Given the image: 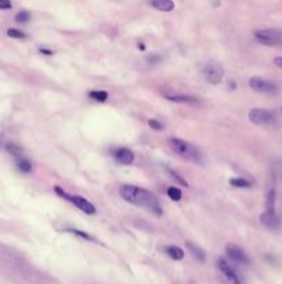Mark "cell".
I'll list each match as a JSON object with an SVG mask.
<instances>
[{
	"label": "cell",
	"mask_w": 282,
	"mask_h": 284,
	"mask_svg": "<svg viewBox=\"0 0 282 284\" xmlns=\"http://www.w3.org/2000/svg\"><path fill=\"white\" fill-rule=\"evenodd\" d=\"M55 193H57V194H60V195H61L63 198H65V200H68V201L71 200V195H68V194H66V193H65L64 190L61 189V187H58V186L55 187Z\"/></svg>",
	"instance_id": "obj_28"
},
{
	"label": "cell",
	"mask_w": 282,
	"mask_h": 284,
	"mask_svg": "<svg viewBox=\"0 0 282 284\" xmlns=\"http://www.w3.org/2000/svg\"><path fill=\"white\" fill-rule=\"evenodd\" d=\"M249 119L256 125H268L275 121V114L263 108H253L249 112Z\"/></svg>",
	"instance_id": "obj_6"
},
{
	"label": "cell",
	"mask_w": 282,
	"mask_h": 284,
	"mask_svg": "<svg viewBox=\"0 0 282 284\" xmlns=\"http://www.w3.org/2000/svg\"><path fill=\"white\" fill-rule=\"evenodd\" d=\"M167 144L170 146L173 151H176L182 158H185L187 161H191L194 164H202L203 162V158H202L199 150L195 146H192L191 143H188L182 139L170 138L167 139Z\"/></svg>",
	"instance_id": "obj_2"
},
{
	"label": "cell",
	"mask_w": 282,
	"mask_h": 284,
	"mask_svg": "<svg viewBox=\"0 0 282 284\" xmlns=\"http://www.w3.org/2000/svg\"><path fill=\"white\" fill-rule=\"evenodd\" d=\"M7 35H9L10 37H14V39H27V35H25L22 31L14 29V28H10L9 31H7Z\"/></svg>",
	"instance_id": "obj_21"
},
{
	"label": "cell",
	"mask_w": 282,
	"mask_h": 284,
	"mask_svg": "<svg viewBox=\"0 0 282 284\" xmlns=\"http://www.w3.org/2000/svg\"><path fill=\"white\" fill-rule=\"evenodd\" d=\"M218 270H220V276H221V283L223 284H241L239 277L235 273V270L230 266L227 261L224 259H218L217 261Z\"/></svg>",
	"instance_id": "obj_5"
},
{
	"label": "cell",
	"mask_w": 282,
	"mask_h": 284,
	"mask_svg": "<svg viewBox=\"0 0 282 284\" xmlns=\"http://www.w3.org/2000/svg\"><path fill=\"white\" fill-rule=\"evenodd\" d=\"M69 201L75 204L81 211L86 212V213H89V215H94L96 213V208H94V205L91 204L90 201H87L86 198H83L81 195H71V200Z\"/></svg>",
	"instance_id": "obj_10"
},
{
	"label": "cell",
	"mask_w": 282,
	"mask_h": 284,
	"mask_svg": "<svg viewBox=\"0 0 282 284\" xmlns=\"http://www.w3.org/2000/svg\"><path fill=\"white\" fill-rule=\"evenodd\" d=\"M89 96L93 100L101 101V103L108 100V93L105 92V90H93V92L89 93Z\"/></svg>",
	"instance_id": "obj_17"
},
{
	"label": "cell",
	"mask_w": 282,
	"mask_h": 284,
	"mask_svg": "<svg viewBox=\"0 0 282 284\" xmlns=\"http://www.w3.org/2000/svg\"><path fill=\"white\" fill-rule=\"evenodd\" d=\"M249 86L259 93H264V94H273L277 92V86L273 82H268L265 79H262L259 76H253L249 79Z\"/></svg>",
	"instance_id": "obj_7"
},
{
	"label": "cell",
	"mask_w": 282,
	"mask_h": 284,
	"mask_svg": "<svg viewBox=\"0 0 282 284\" xmlns=\"http://www.w3.org/2000/svg\"><path fill=\"white\" fill-rule=\"evenodd\" d=\"M260 222L263 223L265 228L271 230H278L281 229V219L275 215V212L265 211L264 213L260 215Z\"/></svg>",
	"instance_id": "obj_9"
},
{
	"label": "cell",
	"mask_w": 282,
	"mask_h": 284,
	"mask_svg": "<svg viewBox=\"0 0 282 284\" xmlns=\"http://www.w3.org/2000/svg\"><path fill=\"white\" fill-rule=\"evenodd\" d=\"M11 9V1L10 0H0V10Z\"/></svg>",
	"instance_id": "obj_29"
},
{
	"label": "cell",
	"mask_w": 282,
	"mask_h": 284,
	"mask_svg": "<svg viewBox=\"0 0 282 284\" xmlns=\"http://www.w3.org/2000/svg\"><path fill=\"white\" fill-rule=\"evenodd\" d=\"M226 252H227V257L231 261L237 262V264H241V265H248L249 264V258L245 254V251L235 246V244H227L226 246Z\"/></svg>",
	"instance_id": "obj_8"
},
{
	"label": "cell",
	"mask_w": 282,
	"mask_h": 284,
	"mask_svg": "<svg viewBox=\"0 0 282 284\" xmlns=\"http://www.w3.org/2000/svg\"><path fill=\"white\" fill-rule=\"evenodd\" d=\"M66 231H71L73 234H76V236H79V237L84 238V240H89V241H93V237L89 236L87 233H84V231H81V230H76V229H66Z\"/></svg>",
	"instance_id": "obj_24"
},
{
	"label": "cell",
	"mask_w": 282,
	"mask_h": 284,
	"mask_svg": "<svg viewBox=\"0 0 282 284\" xmlns=\"http://www.w3.org/2000/svg\"><path fill=\"white\" fill-rule=\"evenodd\" d=\"M202 75L210 85H218L224 78V70L216 61H208L202 68Z\"/></svg>",
	"instance_id": "obj_3"
},
{
	"label": "cell",
	"mask_w": 282,
	"mask_h": 284,
	"mask_svg": "<svg viewBox=\"0 0 282 284\" xmlns=\"http://www.w3.org/2000/svg\"><path fill=\"white\" fill-rule=\"evenodd\" d=\"M257 42L265 46H278L282 45V32L277 29H257L255 32Z\"/></svg>",
	"instance_id": "obj_4"
},
{
	"label": "cell",
	"mask_w": 282,
	"mask_h": 284,
	"mask_svg": "<svg viewBox=\"0 0 282 284\" xmlns=\"http://www.w3.org/2000/svg\"><path fill=\"white\" fill-rule=\"evenodd\" d=\"M169 101H174V103H197V99L192 96H185V94H166L165 96Z\"/></svg>",
	"instance_id": "obj_15"
},
{
	"label": "cell",
	"mask_w": 282,
	"mask_h": 284,
	"mask_svg": "<svg viewBox=\"0 0 282 284\" xmlns=\"http://www.w3.org/2000/svg\"><path fill=\"white\" fill-rule=\"evenodd\" d=\"M115 160L118 161L120 165H130L133 161H134V154H133V151L132 150H129V148H119L115 151Z\"/></svg>",
	"instance_id": "obj_11"
},
{
	"label": "cell",
	"mask_w": 282,
	"mask_h": 284,
	"mask_svg": "<svg viewBox=\"0 0 282 284\" xmlns=\"http://www.w3.org/2000/svg\"><path fill=\"white\" fill-rule=\"evenodd\" d=\"M165 254L167 257L172 258V259H174V261H182L184 255H185V252L180 247H177V246H167V247L165 248Z\"/></svg>",
	"instance_id": "obj_13"
},
{
	"label": "cell",
	"mask_w": 282,
	"mask_h": 284,
	"mask_svg": "<svg viewBox=\"0 0 282 284\" xmlns=\"http://www.w3.org/2000/svg\"><path fill=\"white\" fill-rule=\"evenodd\" d=\"M167 197L170 198V200H173V201H180L182 200V192H180V189H177V187H169L167 189Z\"/></svg>",
	"instance_id": "obj_20"
},
{
	"label": "cell",
	"mask_w": 282,
	"mask_h": 284,
	"mask_svg": "<svg viewBox=\"0 0 282 284\" xmlns=\"http://www.w3.org/2000/svg\"><path fill=\"white\" fill-rule=\"evenodd\" d=\"M151 6L159 11L169 13L174 9V1L173 0H151Z\"/></svg>",
	"instance_id": "obj_12"
},
{
	"label": "cell",
	"mask_w": 282,
	"mask_h": 284,
	"mask_svg": "<svg viewBox=\"0 0 282 284\" xmlns=\"http://www.w3.org/2000/svg\"><path fill=\"white\" fill-rule=\"evenodd\" d=\"M230 183H231V186H234V187H241V189L250 187V182H248L246 179H242V178H232L230 180Z\"/></svg>",
	"instance_id": "obj_18"
},
{
	"label": "cell",
	"mask_w": 282,
	"mask_h": 284,
	"mask_svg": "<svg viewBox=\"0 0 282 284\" xmlns=\"http://www.w3.org/2000/svg\"><path fill=\"white\" fill-rule=\"evenodd\" d=\"M120 195L125 201L138 205V207H146L158 216L162 215V208H161V204L158 201V198L146 189L132 186V184H125L120 187Z\"/></svg>",
	"instance_id": "obj_1"
},
{
	"label": "cell",
	"mask_w": 282,
	"mask_h": 284,
	"mask_svg": "<svg viewBox=\"0 0 282 284\" xmlns=\"http://www.w3.org/2000/svg\"><path fill=\"white\" fill-rule=\"evenodd\" d=\"M265 207H267V211L274 212V208H275V190H270L267 194Z\"/></svg>",
	"instance_id": "obj_19"
},
{
	"label": "cell",
	"mask_w": 282,
	"mask_h": 284,
	"mask_svg": "<svg viewBox=\"0 0 282 284\" xmlns=\"http://www.w3.org/2000/svg\"><path fill=\"white\" fill-rule=\"evenodd\" d=\"M185 246H187V248H188V251L192 254V257H195L198 261H200V262H203V261H205L206 255H205V252H203V249H202V248L198 247V246H195V244L191 243V241H187V243H185Z\"/></svg>",
	"instance_id": "obj_14"
},
{
	"label": "cell",
	"mask_w": 282,
	"mask_h": 284,
	"mask_svg": "<svg viewBox=\"0 0 282 284\" xmlns=\"http://www.w3.org/2000/svg\"><path fill=\"white\" fill-rule=\"evenodd\" d=\"M138 49H141V50H146V46H144L143 43H138Z\"/></svg>",
	"instance_id": "obj_32"
},
{
	"label": "cell",
	"mask_w": 282,
	"mask_h": 284,
	"mask_svg": "<svg viewBox=\"0 0 282 284\" xmlns=\"http://www.w3.org/2000/svg\"><path fill=\"white\" fill-rule=\"evenodd\" d=\"M274 64L277 65V67H280V68H282V57H277V58L274 60Z\"/></svg>",
	"instance_id": "obj_30"
},
{
	"label": "cell",
	"mask_w": 282,
	"mask_h": 284,
	"mask_svg": "<svg viewBox=\"0 0 282 284\" xmlns=\"http://www.w3.org/2000/svg\"><path fill=\"white\" fill-rule=\"evenodd\" d=\"M148 125L154 129V130H162V129H164V124L159 122L158 119H149V121H148Z\"/></svg>",
	"instance_id": "obj_26"
},
{
	"label": "cell",
	"mask_w": 282,
	"mask_h": 284,
	"mask_svg": "<svg viewBox=\"0 0 282 284\" xmlns=\"http://www.w3.org/2000/svg\"><path fill=\"white\" fill-rule=\"evenodd\" d=\"M16 19L19 24H25V22H28L31 19V14L28 11H19L18 14L16 16Z\"/></svg>",
	"instance_id": "obj_22"
},
{
	"label": "cell",
	"mask_w": 282,
	"mask_h": 284,
	"mask_svg": "<svg viewBox=\"0 0 282 284\" xmlns=\"http://www.w3.org/2000/svg\"><path fill=\"white\" fill-rule=\"evenodd\" d=\"M147 61H148L149 64H159V63L162 61V57L159 54L148 55V57H147Z\"/></svg>",
	"instance_id": "obj_27"
},
{
	"label": "cell",
	"mask_w": 282,
	"mask_h": 284,
	"mask_svg": "<svg viewBox=\"0 0 282 284\" xmlns=\"http://www.w3.org/2000/svg\"><path fill=\"white\" fill-rule=\"evenodd\" d=\"M167 172L170 174V176H172V179H174V180H176L177 183L182 184V186H185V187L188 186V183H187V182H185V180H184V179H182V176L177 174V172H174V171H172V169H167Z\"/></svg>",
	"instance_id": "obj_23"
},
{
	"label": "cell",
	"mask_w": 282,
	"mask_h": 284,
	"mask_svg": "<svg viewBox=\"0 0 282 284\" xmlns=\"http://www.w3.org/2000/svg\"><path fill=\"white\" fill-rule=\"evenodd\" d=\"M7 150H9L10 154H11L13 157H16V158L22 157L21 156V148L17 146H14V144H9V146H7Z\"/></svg>",
	"instance_id": "obj_25"
},
{
	"label": "cell",
	"mask_w": 282,
	"mask_h": 284,
	"mask_svg": "<svg viewBox=\"0 0 282 284\" xmlns=\"http://www.w3.org/2000/svg\"><path fill=\"white\" fill-rule=\"evenodd\" d=\"M40 53H43V54H53V52H50V50H46V49H40Z\"/></svg>",
	"instance_id": "obj_31"
},
{
	"label": "cell",
	"mask_w": 282,
	"mask_h": 284,
	"mask_svg": "<svg viewBox=\"0 0 282 284\" xmlns=\"http://www.w3.org/2000/svg\"><path fill=\"white\" fill-rule=\"evenodd\" d=\"M17 168L22 174H29L32 171V164L28 160H25L24 157H18L17 158Z\"/></svg>",
	"instance_id": "obj_16"
}]
</instances>
